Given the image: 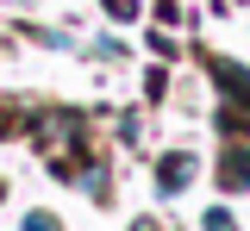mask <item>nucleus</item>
Segmentation results:
<instances>
[{
  "mask_svg": "<svg viewBox=\"0 0 250 231\" xmlns=\"http://www.w3.org/2000/svg\"><path fill=\"white\" fill-rule=\"evenodd\" d=\"M213 75H219V88L231 94V125H238V119L250 125V75H244V69H231V63H219Z\"/></svg>",
  "mask_w": 250,
  "mask_h": 231,
  "instance_id": "f257e3e1",
  "label": "nucleus"
},
{
  "mask_svg": "<svg viewBox=\"0 0 250 231\" xmlns=\"http://www.w3.org/2000/svg\"><path fill=\"white\" fill-rule=\"evenodd\" d=\"M156 181H163V194H182L188 181H194V156H188V150H169V156H163V175H156Z\"/></svg>",
  "mask_w": 250,
  "mask_h": 231,
  "instance_id": "f03ea898",
  "label": "nucleus"
},
{
  "mask_svg": "<svg viewBox=\"0 0 250 231\" xmlns=\"http://www.w3.org/2000/svg\"><path fill=\"white\" fill-rule=\"evenodd\" d=\"M219 181H225V188H250V144L225 150V163H219Z\"/></svg>",
  "mask_w": 250,
  "mask_h": 231,
  "instance_id": "7ed1b4c3",
  "label": "nucleus"
},
{
  "mask_svg": "<svg viewBox=\"0 0 250 231\" xmlns=\"http://www.w3.org/2000/svg\"><path fill=\"white\" fill-rule=\"evenodd\" d=\"M100 6H106L113 19H138V6H144V0H100Z\"/></svg>",
  "mask_w": 250,
  "mask_h": 231,
  "instance_id": "20e7f679",
  "label": "nucleus"
},
{
  "mask_svg": "<svg viewBox=\"0 0 250 231\" xmlns=\"http://www.w3.org/2000/svg\"><path fill=\"white\" fill-rule=\"evenodd\" d=\"M25 231H62V225L50 219V212H31V219H25Z\"/></svg>",
  "mask_w": 250,
  "mask_h": 231,
  "instance_id": "39448f33",
  "label": "nucleus"
}]
</instances>
